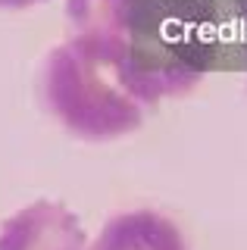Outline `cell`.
<instances>
[{
	"instance_id": "2",
	"label": "cell",
	"mask_w": 247,
	"mask_h": 250,
	"mask_svg": "<svg viewBox=\"0 0 247 250\" xmlns=\"http://www.w3.org/2000/svg\"><path fill=\"white\" fill-rule=\"evenodd\" d=\"M0 250H88V238L72 209L38 200L0 225Z\"/></svg>"
},
{
	"instance_id": "3",
	"label": "cell",
	"mask_w": 247,
	"mask_h": 250,
	"mask_svg": "<svg viewBox=\"0 0 247 250\" xmlns=\"http://www.w3.org/2000/svg\"><path fill=\"white\" fill-rule=\"evenodd\" d=\"M88 250H188L182 229L153 209H128L106 219Z\"/></svg>"
},
{
	"instance_id": "4",
	"label": "cell",
	"mask_w": 247,
	"mask_h": 250,
	"mask_svg": "<svg viewBox=\"0 0 247 250\" xmlns=\"http://www.w3.org/2000/svg\"><path fill=\"white\" fill-rule=\"evenodd\" d=\"M38 3H44V0H0V10H28Z\"/></svg>"
},
{
	"instance_id": "1",
	"label": "cell",
	"mask_w": 247,
	"mask_h": 250,
	"mask_svg": "<svg viewBox=\"0 0 247 250\" xmlns=\"http://www.w3.org/2000/svg\"><path fill=\"white\" fill-rule=\"evenodd\" d=\"M53 53L97 88L144 109L200 82L197 66L157 57L138 41V0H66V38Z\"/></svg>"
}]
</instances>
